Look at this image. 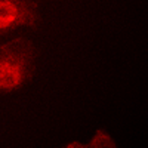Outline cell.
Here are the masks:
<instances>
[{
	"mask_svg": "<svg viewBox=\"0 0 148 148\" xmlns=\"http://www.w3.org/2000/svg\"><path fill=\"white\" fill-rule=\"evenodd\" d=\"M84 145L86 148H117L119 147L117 141L102 127L95 129V132L84 142Z\"/></svg>",
	"mask_w": 148,
	"mask_h": 148,
	"instance_id": "obj_3",
	"label": "cell"
},
{
	"mask_svg": "<svg viewBox=\"0 0 148 148\" xmlns=\"http://www.w3.org/2000/svg\"><path fill=\"white\" fill-rule=\"evenodd\" d=\"M36 45L31 37L16 36L0 43V95L14 93L34 71Z\"/></svg>",
	"mask_w": 148,
	"mask_h": 148,
	"instance_id": "obj_1",
	"label": "cell"
},
{
	"mask_svg": "<svg viewBox=\"0 0 148 148\" xmlns=\"http://www.w3.org/2000/svg\"><path fill=\"white\" fill-rule=\"evenodd\" d=\"M61 147L62 148H86L84 142H82V141H70V142L62 144Z\"/></svg>",
	"mask_w": 148,
	"mask_h": 148,
	"instance_id": "obj_4",
	"label": "cell"
},
{
	"mask_svg": "<svg viewBox=\"0 0 148 148\" xmlns=\"http://www.w3.org/2000/svg\"><path fill=\"white\" fill-rule=\"evenodd\" d=\"M43 19L37 0H0V39L18 28H36Z\"/></svg>",
	"mask_w": 148,
	"mask_h": 148,
	"instance_id": "obj_2",
	"label": "cell"
}]
</instances>
